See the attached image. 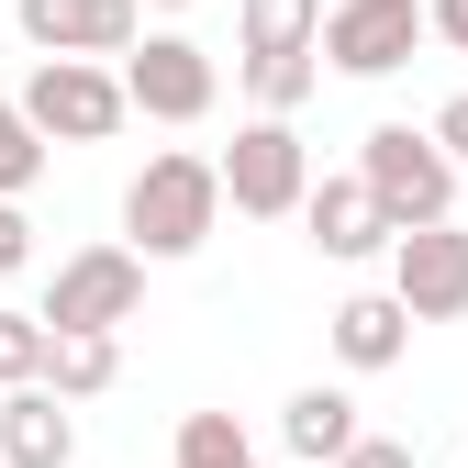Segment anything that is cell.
<instances>
[{
    "instance_id": "obj_1",
    "label": "cell",
    "mask_w": 468,
    "mask_h": 468,
    "mask_svg": "<svg viewBox=\"0 0 468 468\" xmlns=\"http://www.w3.org/2000/svg\"><path fill=\"white\" fill-rule=\"evenodd\" d=\"M212 223H223V179H212V156H190V145L145 156L134 179H123V246H134L145 268L201 257V246H212Z\"/></svg>"
},
{
    "instance_id": "obj_2",
    "label": "cell",
    "mask_w": 468,
    "mask_h": 468,
    "mask_svg": "<svg viewBox=\"0 0 468 468\" xmlns=\"http://www.w3.org/2000/svg\"><path fill=\"white\" fill-rule=\"evenodd\" d=\"M12 101H23V123L45 145H112V134L134 123V101H123V79H112L101 56H34V79Z\"/></svg>"
},
{
    "instance_id": "obj_3",
    "label": "cell",
    "mask_w": 468,
    "mask_h": 468,
    "mask_svg": "<svg viewBox=\"0 0 468 468\" xmlns=\"http://www.w3.org/2000/svg\"><path fill=\"white\" fill-rule=\"evenodd\" d=\"M212 179H223V201L246 223H290L302 190H313V145L290 134V112H257V123H234V145L212 156Z\"/></svg>"
},
{
    "instance_id": "obj_4",
    "label": "cell",
    "mask_w": 468,
    "mask_h": 468,
    "mask_svg": "<svg viewBox=\"0 0 468 468\" xmlns=\"http://www.w3.org/2000/svg\"><path fill=\"white\" fill-rule=\"evenodd\" d=\"M357 179L379 190L390 223H435V212H457V156H446L424 123H368V134H357Z\"/></svg>"
},
{
    "instance_id": "obj_5",
    "label": "cell",
    "mask_w": 468,
    "mask_h": 468,
    "mask_svg": "<svg viewBox=\"0 0 468 468\" xmlns=\"http://www.w3.org/2000/svg\"><path fill=\"white\" fill-rule=\"evenodd\" d=\"M145 313V257L134 246H79L45 279V335H123Z\"/></svg>"
},
{
    "instance_id": "obj_6",
    "label": "cell",
    "mask_w": 468,
    "mask_h": 468,
    "mask_svg": "<svg viewBox=\"0 0 468 468\" xmlns=\"http://www.w3.org/2000/svg\"><path fill=\"white\" fill-rule=\"evenodd\" d=\"M424 45V0H324L313 23V56L335 79H401Z\"/></svg>"
},
{
    "instance_id": "obj_7",
    "label": "cell",
    "mask_w": 468,
    "mask_h": 468,
    "mask_svg": "<svg viewBox=\"0 0 468 468\" xmlns=\"http://www.w3.org/2000/svg\"><path fill=\"white\" fill-rule=\"evenodd\" d=\"M112 79H123V101L145 112V123H201V112L223 101V68H212L190 34H134Z\"/></svg>"
},
{
    "instance_id": "obj_8",
    "label": "cell",
    "mask_w": 468,
    "mask_h": 468,
    "mask_svg": "<svg viewBox=\"0 0 468 468\" xmlns=\"http://www.w3.org/2000/svg\"><path fill=\"white\" fill-rule=\"evenodd\" d=\"M390 302L413 313V324H457L468 313V223L457 212L390 234Z\"/></svg>"
},
{
    "instance_id": "obj_9",
    "label": "cell",
    "mask_w": 468,
    "mask_h": 468,
    "mask_svg": "<svg viewBox=\"0 0 468 468\" xmlns=\"http://www.w3.org/2000/svg\"><path fill=\"white\" fill-rule=\"evenodd\" d=\"M302 234H313V257H335V268H368V257H390V212H379V190L346 167V179H313L302 190Z\"/></svg>"
},
{
    "instance_id": "obj_10",
    "label": "cell",
    "mask_w": 468,
    "mask_h": 468,
    "mask_svg": "<svg viewBox=\"0 0 468 468\" xmlns=\"http://www.w3.org/2000/svg\"><path fill=\"white\" fill-rule=\"evenodd\" d=\"M34 56H123L145 34V0H12Z\"/></svg>"
},
{
    "instance_id": "obj_11",
    "label": "cell",
    "mask_w": 468,
    "mask_h": 468,
    "mask_svg": "<svg viewBox=\"0 0 468 468\" xmlns=\"http://www.w3.org/2000/svg\"><path fill=\"white\" fill-rule=\"evenodd\" d=\"M0 468H79V401H56L45 379L0 390Z\"/></svg>"
},
{
    "instance_id": "obj_12",
    "label": "cell",
    "mask_w": 468,
    "mask_h": 468,
    "mask_svg": "<svg viewBox=\"0 0 468 468\" xmlns=\"http://www.w3.org/2000/svg\"><path fill=\"white\" fill-rule=\"evenodd\" d=\"M324 335H335V357L357 368V379H379V368L413 357V313H401L390 290H346V302L324 313Z\"/></svg>"
},
{
    "instance_id": "obj_13",
    "label": "cell",
    "mask_w": 468,
    "mask_h": 468,
    "mask_svg": "<svg viewBox=\"0 0 468 468\" xmlns=\"http://www.w3.org/2000/svg\"><path fill=\"white\" fill-rule=\"evenodd\" d=\"M279 446L302 457V468H335L346 446H357V401L324 390V379H313V390H290V401H279Z\"/></svg>"
},
{
    "instance_id": "obj_14",
    "label": "cell",
    "mask_w": 468,
    "mask_h": 468,
    "mask_svg": "<svg viewBox=\"0 0 468 468\" xmlns=\"http://www.w3.org/2000/svg\"><path fill=\"white\" fill-rule=\"evenodd\" d=\"M56 401H101L112 379H123V346L112 335H45V368H34Z\"/></svg>"
},
{
    "instance_id": "obj_15",
    "label": "cell",
    "mask_w": 468,
    "mask_h": 468,
    "mask_svg": "<svg viewBox=\"0 0 468 468\" xmlns=\"http://www.w3.org/2000/svg\"><path fill=\"white\" fill-rule=\"evenodd\" d=\"M324 23V0H234V45L246 56H302Z\"/></svg>"
},
{
    "instance_id": "obj_16",
    "label": "cell",
    "mask_w": 468,
    "mask_h": 468,
    "mask_svg": "<svg viewBox=\"0 0 468 468\" xmlns=\"http://www.w3.org/2000/svg\"><path fill=\"white\" fill-rule=\"evenodd\" d=\"M234 68H246V101L257 112H302L313 90H324V56L302 45V56H234Z\"/></svg>"
},
{
    "instance_id": "obj_17",
    "label": "cell",
    "mask_w": 468,
    "mask_h": 468,
    "mask_svg": "<svg viewBox=\"0 0 468 468\" xmlns=\"http://www.w3.org/2000/svg\"><path fill=\"white\" fill-rule=\"evenodd\" d=\"M167 468H257V446H246V424H234V413H179Z\"/></svg>"
},
{
    "instance_id": "obj_18",
    "label": "cell",
    "mask_w": 468,
    "mask_h": 468,
    "mask_svg": "<svg viewBox=\"0 0 468 468\" xmlns=\"http://www.w3.org/2000/svg\"><path fill=\"white\" fill-rule=\"evenodd\" d=\"M34 179H45V134L23 123V101L0 90V201H23Z\"/></svg>"
},
{
    "instance_id": "obj_19",
    "label": "cell",
    "mask_w": 468,
    "mask_h": 468,
    "mask_svg": "<svg viewBox=\"0 0 468 468\" xmlns=\"http://www.w3.org/2000/svg\"><path fill=\"white\" fill-rule=\"evenodd\" d=\"M34 368H45V313H12V302H0V390L34 379Z\"/></svg>"
},
{
    "instance_id": "obj_20",
    "label": "cell",
    "mask_w": 468,
    "mask_h": 468,
    "mask_svg": "<svg viewBox=\"0 0 468 468\" xmlns=\"http://www.w3.org/2000/svg\"><path fill=\"white\" fill-rule=\"evenodd\" d=\"M335 468H413V446H401V435H368V424H357V446H346Z\"/></svg>"
},
{
    "instance_id": "obj_21",
    "label": "cell",
    "mask_w": 468,
    "mask_h": 468,
    "mask_svg": "<svg viewBox=\"0 0 468 468\" xmlns=\"http://www.w3.org/2000/svg\"><path fill=\"white\" fill-rule=\"evenodd\" d=\"M12 268H34V223H23V201H0V279Z\"/></svg>"
},
{
    "instance_id": "obj_22",
    "label": "cell",
    "mask_w": 468,
    "mask_h": 468,
    "mask_svg": "<svg viewBox=\"0 0 468 468\" xmlns=\"http://www.w3.org/2000/svg\"><path fill=\"white\" fill-rule=\"evenodd\" d=\"M424 34H435V45H457V56H468V0H424Z\"/></svg>"
},
{
    "instance_id": "obj_23",
    "label": "cell",
    "mask_w": 468,
    "mask_h": 468,
    "mask_svg": "<svg viewBox=\"0 0 468 468\" xmlns=\"http://www.w3.org/2000/svg\"><path fill=\"white\" fill-rule=\"evenodd\" d=\"M424 134H435V145H446V156H457V167H468V90H457V101H446V112H435V123H424Z\"/></svg>"
},
{
    "instance_id": "obj_24",
    "label": "cell",
    "mask_w": 468,
    "mask_h": 468,
    "mask_svg": "<svg viewBox=\"0 0 468 468\" xmlns=\"http://www.w3.org/2000/svg\"><path fill=\"white\" fill-rule=\"evenodd\" d=\"M145 12H190V0H145Z\"/></svg>"
}]
</instances>
